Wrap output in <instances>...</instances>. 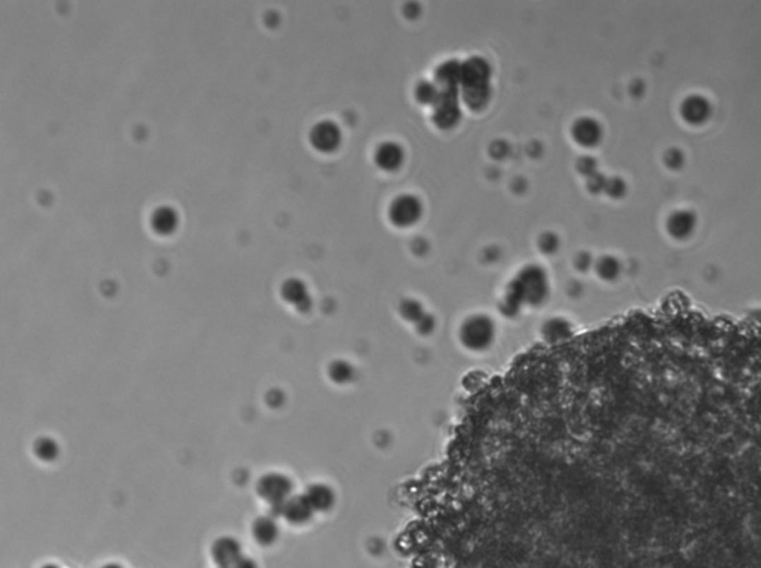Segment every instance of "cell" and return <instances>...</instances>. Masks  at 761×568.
I'll use <instances>...</instances> for the list:
<instances>
[{"label":"cell","mask_w":761,"mask_h":568,"mask_svg":"<svg viewBox=\"0 0 761 568\" xmlns=\"http://www.w3.org/2000/svg\"><path fill=\"white\" fill-rule=\"evenodd\" d=\"M292 488L290 479L281 473H266L256 484L257 495L268 502L272 510L277 509L276 514H281L283 503L289 499Z\"/></svg>","instance_id":"cell-1"},{"label":"cell","mask_w":761,"mask_h":568,"mask_svg":"<svg viewBox=\"0 0 761 568\" xmlns=\"http://www.w3.org/2000/svg\"><path fill=\"white\" fill-rule=\"evenodd\" d=\"M680 117L687 125L702 126L712 117V105L705 95L690 94L680 105Z\"/></svg>","instance_id":"cell-2"},{"label":"cell","mask_w":761,"mask_h":568,"mask_svg":"<svg viewBox=\"0 0 761 568\" xmlns=\"http://www.w3.org/2000/svg\"><path fill=\"white\" fill-rule=\"evenodd\" d=\"M697 228V216L693 210L678 208L673 210L666 219V231L677 241H685L692 238Z\"/></svg>","instance_id":"cell-3"},{"label":"cell","mask_w":761,"mask_h":568,"mask_svg":"<svg viewBox=\"0 0 761 568\" xmlns=\"http://www.w3.org/2000/svg\"><path fill=\"white\" fill-rule=\"evenodd\" d=\"M421 216V203L411 195H401L390 207V219L397 226H409Z\"/></svg>","instance_id":"cell-4"},{"label":"cell","mask_w":761,"mask_h":568,"mask_svg":"<svg viewBox=\"0 0 761 568\" xmlns=\"http://www.w3.org/2000/svg\"><path fill=\"white\" fill-rule=\"evenodd\" d=\"M211 558L219 568H232L241 558V545L234 537H220L211 546Z\"/></svg>","instance_id":"cell-5"},{"label":"cell","mask_w":761,"mask_h":568,"mask_svg":"<svg viewBox=\"0 0 761 568\" xmlns=\"http://www.w3.org/2000/svg\"><path fill=\"white\" fill-rule=\"evenodd\" d=\"M309 138L315 149L321 152H330L335 150L341 143V131L334 122L324 121L314 126Z\"/></svg>","instance_id":"cell-6"},{"label":"cell","mask_w":761,"mask_h":568,"mask_svg":"<svg viewBox=\"0 0 761 568\" xmlns=\"http://www.w3.org/2000/svg\"><path fill=\"white\" fill-rule=\"evenodd\" d=\"M572 137L582 146H596L602 138V126L595 119L582 118L572 126Z\"/></svg>","instance_id":"cell-7"},{"label":"cell","mask_w":761,"mask_h":568,"mask_svg":"<svg viewBox=\"0 0 761 568\" xmlns=\"http://www.w3.org/2000/svg\"><path fill=\"white\" fill-rule=\"evenodd\" d=\"M312 506L308 497L296 495L289 497L281 507V515L292 523H304L311 518Z\"/></svg>","instance_id":"cell-8"},{"label":"cell","mask_w":761,"mask_h":568,"mask_svg":"<svg viewBox=\"0 0 761 568\" xmlns=\"http://www.w3.org/2000/svg\"><path fill=\"white\" fill-rule=\"evenodd\" d=\"M252 531H253L254 540L259 543L261 546H271L272 543H276L277 538H278V534H280L276 521L271 519V518H266V516L257 518L253 522Z\"/></svg>","instance_id":"cell-9"},{"label":"cell","mask_w":761,"mask_h":568,"mask_svg":"<svg viewBox=\"0 0 761 568\" xmlns=\"http://www.w3.org/2000/svg\"><path fill=\"white\" fill-rule=\"evenodd\" d=\"M177 222H179V218L176 215V211L170 207L156 208L152 213V218H151V225L153 231L161 235H168L173 232L176 230Z\"/></svg>","instance_id":"cell-10"},{"label":"cell","mask_w":761,"mask_h":568,"mask_svg":"<svg viewBox=\"0 0 761 568\" xmlns=\"http://www.w3.org/2000/svg\"><path fill=\"white\" fill-rule=\"evenodd\" d=\"M401 160H403V153L394 143H385L377 150V162L384 170H396L400 167Z\"/></svg>","instance_id":"cell-11"},{"label":"cell","mask_w":761,"mask_h":568,"mask_svg":"<svg viewBox=\"0 0 761 568\" xmlns=\"http://www.w3.org/2000/svg\"><path fill=\"white\" fill-rule=\"evenodd\" d=\"M281 295L285 301H289L295 305H300L307 300L304 284L297 280L285 281L281 288Z\"/></svg>","instance_id":"cell-12"},{"label":"cell","mask_w":761,"mask_h":568,"mask_svg":"<svg viewBox=\"0 0 761 568\" xmlns=\"http://www.w3.org/2000/svg\"><path fill=\"white\" fill-rule=\"evenodd\" d=\"M60 448L51 437H39L35 442V454L42 461H52L59 457Z\"/></svg>","instance_id":"cell-13"},{"label":"cell","mask_w":761,"mask_h":568,"mask_svg":"<svg viewBox=\"0 0 761 568\" xmlns=\"http://www.w3.org/2000/svg\"><path fill=\"white\" fill-rule=\"evenodd\" d=\"M308 500L312 507L315 509H324L330 503V492L323 485H312L308 490Z\"/></svg>","instance_id":"cell-14"},{"label":"cell","mask_w":761,"mask_h":568,"mask_svg":"<svg viewBox=\"0 0 761 568\" xmlns=\"http://www.w3.org/2000/svg\"><path fill=\"white\" fill-rule=\"evenodd\" d=\"M663 162H665V167L672 170V172H678V170H681L685 165V155L678 148H669L663 153Z\"/></svg>","instance_id":"cell-15"},{"label":"cell","mask_w":761,"mask_h":568,"mask_svg":"<svg viewBox=\"0 0 761 568\" xmlns=\"http://www.w3.org/2000/svg\"><path fill=\"white\" fill-rule=\"evenodd\" d=\"M598 271L606 280H613L620 274V264L615 258H602L598 265Z\"/></svg>","instance_id":"cell-16"},{"label":"cell","mask_w":761,"mask_h":568,"mask_svg":"<svg viewBox=\"0 0 761 568\" xmlns=\"http://www.w3.org/2000/svg\"><path fill=\"white\" fill-rule=\"evenodd\" d=\"M232 568H257V564L247 557H242Z\"/></svg>","instance_id":"cell-17"},{"label":"cell","mask_w":761,"mask_h":568,"mask_svg":"<svg viewBox=\"0 0 761 568\" xmlns=\"http://www.w3.org/2000/svg\"><path fill=\"white\" fill-rule=\"evenodd\" d=\"M102 568H122V567L118 565V564H107V565H105V567H102Z\"/></svg>","instance_id":"cell-18"}]
</instances>
